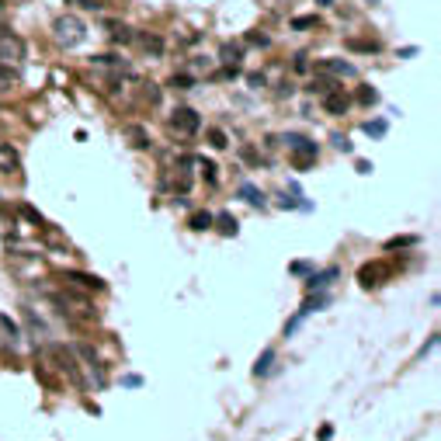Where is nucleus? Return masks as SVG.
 Listing matches in <instances>:
<instances>
[{
    "instance_id": "f257e3e1",
    "label": "nucleus",
    "mask_w": 441,
    "mask_h": 441,
    "mask_svg": "<svg viewBox=\"0 0 441 441\" xmlns=\"http://www.w3.org/2000/svg\"><path fill=\"white\" fill-rule=\"evenodd\" d=\"M52 35L59 45H66V49H74V45H81L83 35H87V28H83L81 18H74V14H63V18H56V25H52Z\"/></svg>"
},
{
    "instance_id": "f03ea898",
    "label": "nucleus",
    "mask_w": 441,
    "mask_h": 441,
    "mask_svg": "<svg viewBox=\"0 0 441 441\" xmlns=\"http://www.w3.org/2000/svg\"><path fill=\"white\" fill-rule=\"evenodd\" d=\"M285 143H288V153H292V160H295V167H299V170H306L310 163L317 160V143H313V139L288 132V136H285Z\"/></svg>"
},
{
    "instance_id": "7ed1b4c3",
    "label": "nucleus",
    "mask_w": 441,
    "mask_h": 441,
    "mask_svg": "<svg viewBox=\"0 0 441 441\" xmlns=\"http://www.w3.org/2000/svg\"><path fill=\"white\" fill-rule=\"evenodd\" d=\"M170 129L177 132V136H195L201 129V119L195 108H174L170 112Z\"/></svg>"
},
{
    "instance_id": "20e7f679",
    "label": "nucleus",
    "mask_w": 441,
    "mask_h": 441,
    "mask_svg": "<svg viewBox=\"0 0 441 441\" xmlns=\"http://www.w3.org/2000/svg\"><path fill=\"white\" fill-rule=\"evenodd\" d=\"M21 59H25V42L4 28V32H0V63H14V66H18Z\"/></svg>"
},
{
    "instance_id": "39448f33",
    "label": "nucleus",
    "mask_w": 441,
    "mask_h": 441,
    "mask_svg": "<svg viewBox=\"0 0 441 441\" xmlns=\"http://www.w3.org/2000/svg\"><path fill=\"white\" fill-rule=\"evenodd\" d=\"M348 105H351V98H348L344 90H337V87H330V90L323 94V112H327V115H344Z\"/></svg>"
},
{
    "instance_id": "423d86ee",
    "label": "nucleus",
    "mask_w": 441,
    "mask_h": 441,
    "mask_svg": "<svg viewBox=\"0 0 441 441\" xmlns=\"http://www.w3.org/2000/svg\"><path fill=\"white\" fill-rule=\"evenodd\" d=\"M382 278H389V264H382V261H375V264H365L358 271V281L361 285H382Z\"/></svg>"
},
{
    "instance_id": "0eeeda50",
    "label": "nucleus",
    "mask_w": 441,
    "mask_h": 441,
    "mask_svg": "<svg viewBox=\"0 0 441 441\" xmlns=\"http://www.w3.org/2000/svg\"><path fill=\"white\" fill-rule=\"evenodd\" d=\"M49 355H52V358L59 361V368H63V372H66V375H70L74 382H81V372H77V361H74V355H70L66 348L52 344V348H49Z\"/></svg>"
},
{
    "instance_id": "6e6552de",
    "label": "nucleus",
    "mask_w": 441,
    "mask_h": 441,
    "mask_svg": "<svg viewBox=\"0 0 441 441\" xmlns=\"http://www.w3.org/2000/svg\"><path fill=\"white\" fill-rule=\"evenodd\" d=\"M18 337H21V334H18V327L11 323V317H0V348H11V351H14V348H18Z\"/></svg>"
},
{
    "instance_id": "1a4fd4ad",
    "label": "nucleus",
    "mask_w": 441,
    "mask_h": 441,
    "mask_svg": "<svg viewBox=\"0 0 441 441\" xmlns=\"http://www.w3.org/2000/svg\"><path fill=\"white\" fill-rule=\"evenodd\" d=\"M21 167V160H18V150L11 146V143H0V170L4 174H14Z\"/></svg>"
},
{
    "instance_id": "9d476101",
    "label": "nucleus",
    "mask_w": 441,
    "mask_h": 441,
    "mask_svg": "<svg viewBox=\"0 0 441 441\" xmlns=\"http://www.w3.org/2000/svg\"><path fill=\"white\" fill-rule=\"evenodd\" d=\"M317 70L320 74H337V77H355V66L341 63V59H323V63H317Z\"/></svg>"
},
{
    "instance_id": "9b49d317",
    "label": "nucleus",
    "mask_w": 441,
    "mask_h": 441,
    "mask_svg": "<svg viewBox=\"0 0 441 441\" xmlns=\"http://www.w3.org/2000/svg\"><path fill=\"white\" fill-rule=\"evenodd\" d=\"M334 278H337V268H327L323 275H313V278H310V288H323V285H330Z\"/></svg>"
},
{
    "instance_id": "f8f14e48",
    "label": "nucleus",
    "mask_w": 441,
    "mask_h": 441,
    "mask_svg": "<svg viewBox=\"0 0 441 441\" xmlns=\"http://www.w3.org/2000/svg\"><path fill=\"white\" fill-rule=\"evenodd\" d=\"M240 195H243L247 201H250V205H264V195H261V192H257L254 184H243V188H240Z\"/></svg>"
},
{
    "instance_id": "ddd939ff",
    "label": "nucleus",
    "mask_w": 441,
    "mask_h": 441,
    "mask_svg": "<svg viewBox=\"0 0 441 441\" xmlns=\"http://www.w3.org/2000/svg\"><path fill=\"white\" fill-rule=\"evenodd\" d=\"M348 45H351V49H358V52H375V49H379V42H375V39H351Z\"/></svg>"
},
{
    "instance_id": "4468645a",
    "label": "nucleus",
    "mask_w": 441,
    "mask_h": 441,
    "mask_svg": "<svg viewBox=\"0 0 441 441\" xmlns=\"http://www.w3.org/2000/svg\"><path fill=\"white\" fill-rule=\"evenodd\" d=\"M66 281H77L81 288H101V281H98V278H87V275H66Z\"/></svg>"
},
{
    "instance_id": "2eb2a0df",
    "label": "nucleus",
    "mask_w": 441,
    "mask_h": 441,
    "mask_svg": "<svg viewBox=\"0 0 441 441\" xmlns=\"http://www.w3.org/2000/svg\"><path fill=\"white\" fill-rule=\"evenodd\" d=\"M212 226V216L208 212H199V216H192V230H208Z\"/></svg>"
},
{
    "instance_id": "dca6fc26",
    "label": "nucleus",
    "mask_w": 441,
    "mask_h": 441,
    "mask_svg": "<svg viewBox=\"0 0 441 441\" xmlns=\"http://www.w3.org/2000/svg\"><path fill=\"white\" fill-rule=\"evenodd\" d=\"M219 230H223V233H237V219L223 212V216H219Z\"/></svg>"
},
{
    "instance_id": "f3484780",
    "label": "nucleus",
    "mask_w": 441,
    "mask_h": 441,
    "mask_svg": "<svg viewBox=\"0 0 441 441\" xmlns=\"http://www.w3.org/2000/svg\"><path fill=\"white\" fill-rule=\"evenodd\" d=\"M139 42H143V49H150V52H160L163 49V42L157 39V35H146V39H139Z\"/></svg>"
},
{
    "instance_id": "a211bd4d",
    "label": "nucleus",
    "mask_w": 441,
    "mask_h": 441,
    "mask_svg": "<svg viewBox=\"0 0 441 441\" xmlns=\"http://www.w3.org/2000/svg\"><path fill=\"white\" fill-rule=\"evenodd\" d=\"M271 358H275V351H264V358L257 361V368H254V372H257V375H261V372H268V368H271Z\"/></svg>"
},
{
    "instance_id": "6ab92c4d",
    "label": "nucleus",
    "mask_w": 441,
    "mask_h": 441,
    "mask_svg": "<svg viewBox=\"0 0 441 441\" xmlns=\"http://www.w3.org/2000/svg\"><path fill=\"white\" fill-rule=\"evenodd\" d=\"M313 25H320V18H295L292 21V28H313Z\"/></svg>"
},
{
    "instance_id": "aec40b11",
    "label": "nucleus",
    "mask_w": 441,
    "mask_h": 441,
    "mask_svg": "<svg viewBox=\"0 0 441 441\" xmlns=\"http://www.w3.org/2000/svg\"><path fill=\"white\" fill-rule=\"evenodd\" d=\"M365 132H368V136H382V132H386V122H368Z\"/></svg>"
},
{
    "instance_id": "412c9836",
    "label": "nucleus",
    "mask_w": 441,
    "mask_h": 441,
    "mask_svg": "<svg viewBox=\"0 0 441 441\" xmlns=\"http://www.w3.org/2000/svg\"><path fill=\"white\" fill-rule=\"evenodd\" d=\"M208 139H212V146H216V150H223V146H226V136H223L219 129H212V132H208Z\"/></svg>"
},
{
    "instance_id": "4be33fe9",
    "label": "nucleus",
    "mask_w": 441,
    "mask_h": 441,
    "mask_svg": "<svg viewBox=\"0 0 441 441\" xmlns=\"http://www.w3.org/2000/svg\"><path fill=\"white\" fill-rule=\"evenodd\" d=\"M170 87H177V90H188V87H192V77H174V81H170Z\"/></svg>"
},
{
    "instance_id": "5701e85b",
    "label": "nucleus",
    "mask_w": 441,
    "mask_h": 441,
    "mask_svg": "<svg viewBox=\"0 0 441 441\" xmlns=\"http://www.w3.org/2000/svg\"><path fill=\"white\" fill-rule=\"evenodd\" d=\"M21 216H25V219H32V223H42V216L35 212V208H28V205H21Z\"/></svg>"
},
{
    "instance_id": "b1692460",
    "label": "nucleus",
    "mask_w": 441,
    "mask_h": 441,
    "mask_svg": "<svg viewBox=\"0 0 441 441\" xmlns=\"http://www.w3.org/2000/svg\"><path fill=\"white\" fill-rule=\"evenodd\" d=\"M4 90H11V74H7V70H0V94H4Z\"/></svg>"
},
{
    "instance_id": "393cba45",
    "label": "nucleus",
    "mask_w": 441,
    "mask_h": 441,
    "mask_svg": "<svg viewBox=\"0 0 441 441\" xmlns=\"http://www.w3.org/2000/svg\"><path fill=\"white\" fill-rule=\"evenodd\" d=\"M330 87H334V83H330V81H313V87H310V90H320V94H327Z\"/></svg>"
},
{
    "instance_id": "a878e982",
    "label": "nucleus",
    "mask_w": 441,
    "mask_h": 441,
    "mask_svg": "<svg viewBox=\"0 0 441 441\" xmlns=\"http://www.w3.org/2000/svg\"><path fill=\"white\" fill-rule=\"evenodd\" d=\"M358 98H361V101H365V105H372V101H375V98H379V94H375V90H368V87H365V90H361Z\"/></svg>"
},
{
    "instance_id": "bb28decb",
    "label": "nucleus",
    "mask_w": 441,
    "mask_h": 441,
    "mask_svg": "<svg viewBox=\"0 0 441 441\" xmlns=\"http://www.w3.org/2000/svg\"><path fill=\"white\" fill-rule=\"evenodd\" d=\"M74 4H81L87 11H98V7H101V0H74Z\"/></svg>"
},
{
    "instance_id": "cd10ccee",
    "label": "nucleus",
    "mask_w": 441,
    "mask_h": 441,
    "mask_svg": "<svg viewBox=\"0 0 441 441\" xmlns=\"http://www.w3.org/2000/svg\"><path fill=\"white\" fill-rule=\"evenodd\" d=\"M132 39H136V35H132L129 28H122V32H115V42H132Z\"/></svg>"
},
{
    "instance_id": "c85d7f7f",
    "label": "nucleus",
    "mask_w": 441,
    "mask_h": 441,
    "mask_svg": "<svg viewBox=\"0 0 441 441\" xmlns=\"http://www.w3.org/2000/svg\"><path fill=\"white\" fill-rule=\"evenodd\" d=\"M4 28H7V7L0 4V32H4Z\"/></svg>"
},
{
    "instance_id": "c756f323",
    "label": "nucleus",
    "mask_w": 441,
    "mask_h": 441,
    "mask_svg": "<svg viewBox=\"0 0 441 441\" xmlns=\"http://www.w3.org/2000/svg\"><path fill=\"white\" fill-rule=\"evenodd\" d=\"M320 4H323V7H330V4H334V0H320Z\"/></svg>"
},
{
    "instance_id": "7c9ffc66",
    "label": "nucleus",
    "mask_w": 441,
    "mask_h": 441,
    "mask_svg": "<svg viewBox=\"0 0 441 441\" xmlns=\"http://www.w3.org/2000/svg\"><path fill=\"white\" fill-rule=\"evenodd\" d=\"M372 4H375V0H372Z\"/></svg>"
}]
</instances>
